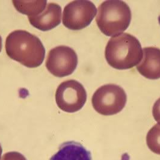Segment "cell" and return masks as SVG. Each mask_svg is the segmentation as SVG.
Returning a JSON list of instances; mask_svg holds the SVG:
<instances>
[{
  "label": "cell",
  "instance_id": "cell-5",
  "mask_svg": "<svg viewBox=\"0 0 160 160\" xmlns=\"http://www.w3.org/2000/svg\"><path fill=\"white\" fill-rule=\"evenodd\" d=\"M96 13L97 8L92 1H73L64 7L63 24L70 30H80L91 24Z\"/></svg>",
  "mask_w": 160,
  "mask_h": 160
},
{
  "label": "cell",
  "instance_id": "cell-15",
  "mask_svg": "<svg viewBox=\"0 0 160 160\" xmlns=\"http://www.w3.org/2000/svg\"><path fill=\"white\" fill-rule=\"evenodd\" d=\"M2 49V38L1 36H0V52L1 51Z\"/></svg>",
  "mask_w": 160,
  "mask_h": 160
},
{
  "label": "cell",
  "instance_id": "cell-10",
  "mask_svg": "<svg viewBox=\"0 0 160 160\" xmlns=\"http://www.w3.org/2000/svg\"><path fill=\"white\" fill-rule=\"evenodd\" d=\"M49 160H92V155L80 143L70 141L61 144Z\"/></svg>",
  "mask_w": 160,
  "mask_h": 160
},
{
  "label": "cell",
  "instance_id": "cell-2",
  "mask_svg": "<svg viewBox=\"0 0 160 160\" xmlns=\"http://www.w3.org/2000/svg\"><path fill=\"white\" fill-rule=\"evenodd\" d=\"M143 54L139 40L128 33H122L110 39L105 50L107 63L118 70L131 69L138 65Z\"/></svg>",
  "mask_w": 160,
  "mask_h": 160
},
{
  "label": "cell",
  "instance_id": "cell-8",
  "mask_svg": "<svg viewBox=\"0 0 160 160\" xmlns=\"http://www.w3.org/2000/svg\"><path fill=\"white\" fill-rule=\"evenodd\" d=\"M30 23L38 30L47 32L57 27L61 23L62 8L56 3L51 2L40 14L28 17Z\"/></svg>",
  "mask_w": 160,
  "mask_h": 160
},
{
  "label": "cell",
  "instance_id": "cell-13",
  "mask_svg": "<svg viewBox=\"0 0 160 160\" xmlns=\"http://www.w3.org/2000/svg\"><path fill=\"white\" fill-rule=\"evenodd\" d=\"M1 160H27V159L19 152H9L2 156Z\"/></svg>",
  "mask_w": 160,
  "mask_h": 160
},
{
  "label": "cell",
  "instance_id": "cell-6",
  "mask_svg": "<svg viewBox=\"0 0 160 160\" xmlns=\"http://www.w3.org/2000/svg\"><path fill=\"white\" fill-rule=\"evenodd\" d=\"M87 100V93L81 83L74 80L62 82L57 88L56 101L58 108L67 112L80 110Z\"/></svg>",
  "mask_w": 160,
  "mask_h": 160
},
{
  "label": "cell",
  "instance_id": "cell-1",
  "mask_svg": "<svg viewBox=\"0 0 160 160\" xmlns=\"http://www.w3.org/2000/svg\"><path fill=\"white\" fill-rule=\"evenodd\" d=\"M6 51L10 58L29 68L42 64L45 49L39 38L25 30H15L6 40Z\"/></svg>",
  "mask_w": 160,
  "mask_h": 160
},
{
  "label": "cell",
  "instance_id": "cell-3",
  "mask_svg": "<svg viewBox=\"0 0 160 160\" xmlns=\"http://www.w3.org/2000/svg\"><path fill=\"white\" fill-rule=\"evenodd\" d=\"M131 21V9L124 1L108 0L99 6L96 24L107 36L114 37L122 34L128 28Z\"/></svg>",
  "mask_w": 160,
  "mask_h": 160
},
{
  "label": "cell",
  "instance_id": "cell-14",
  "mask_svg": "<svg viewBox=\"0 0 160 160\" xmlns=\"http://www.w3.org/2000/svg\"><path fill=\"white\" fill-rule=\"evenodd\" d=\"M152 114L154 119L160 123V98L155 102L153 106Z\"/></svg>",
  "mask_w": 160,
  "mask_h": 160
},
{
  "label": "cell",
  "instance_id": "cell-12",
  "mask_svg": "<svg viewBox=\"0 0 160 160\" xmlns=\"http://www.w3.org/2000/svg\"><path fill=\"white\" fill-rule=\"evenodd\" d=\"M146 143L152 152L160 155V123H157L148 132Z\"/></svg>",
  "mask_w": 160,
  "mask_h": 160
},
{
  "label": "cell",
  "instance_id": "cell-9",
  "mask_svg": "<svg viewBox=\"0 0 160 160\" xmlns=\"http://www.w3.org/2000/svg\"><path fill=\"white\" fill-rule=\"evenodd\" d=\"M143 58L137 66L138 72L150 80L160 78V49L155 47L143 49Z\"/></svg>",
  "mask_w": 160,
  "mask_h": 160
},
{
  "label": "cell",
  "instance_id": "cell-4",
  "mask_svg": "<svg viewBox=\"0 0 160 160\" xmlns=\"http://www.w3.org/2000/svg\"><path fill=\"white\" fill-rule=\"evenodd\" d=\"M127 96L119 86L108 84L98 88L92 98L95 111L104 116H112L120 112L125 107Z\"/></svg>",
  "mask_w": 160,
  "mask_h": 160
},
{
  "label": "cell",
  "instance_id": "cell-16",
  "mask_svg": "<svg viewBox=\"0 0 160 160\" xmlns=\"http://www.w3.org/2000/svg\"><path fill=\"white\" fill-rule=\"evenodd\" d=\"M2 147H1V144H0V159H1V154H2Z\"/></svg>",
  "mask_w": 160,
  "mask_h": 160
},
{
  "label": "cell",
  "instance_id": "cell-11",
  "mask_svg": "<svg viewBox=\"0 0 160 160\" xmlns=\"http://www.w3.org/2000/svg\"><path fill=\"white\" fill-rule=\"evenodd\" d=\"M16 10L28 16H37L43 12L47 6V0L40 1H12Z\"/></svg>",
  "mask_w": 160,
  "mask_h": 160
},
{
  "label": "cell",
  "instance_id": "cell-7",
  "mask_svg": "<svg viewBox=\"0 0 160 160\" xmlns=\"http://www.w3.org/2000/svg\"><path fill=\"white\" fill-rule=\"evenodd\" d=\"M78 56L75 51L67 46H58L48 53L46 67L51 74L57 77L71 75L77 68Z\"/></svg>",
  "mask_w": 160,
  "mask_h": 160
}]
</instances>
